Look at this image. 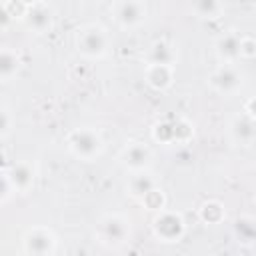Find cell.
<instances>
[{"instance_id":"obj_10","label":"cell","mask_w":256,"mask_h":256,"mask_svg":"<svg viewBox=\"0 0 256 256\" xmlns=\"http://www.w3.org/2000/svg\"><path fill=\"white\" fill-rule=\"evenodd\" d=\"M256 118L248 116L246 112H238L228 122V138L236 146H252L256 140Z\"/></svg>"},{"instance_id":"obj_27","label":"cell","mask_w":256,"mask_h":256,"mask_svg":"<svg viewBox=\"0 0 256 256\" xmlns=\"http://www.w3.org/2000/svg\"><path fill=\"white\" fill-rule=\"evenodd\" d=\"M242 112H246L248 116L256 118V114H254V98H248V100H246V104H244V110H242Z\"/></svg>"},{"instance_id":"obj_19","label":"cell","mask_w":256,"mask_h":256,"mask_svg":"<svg viewBox=\"0 0 256 256\" xmlns=\"http://www.w3.org/2000/svg\"><path fill=\"white\" fill-rule=\"evenodd\" d=\"M198 220L206 226H216L226 220V208L220 200H206L198 206Z\"/></svg>"},{"instance_id":"obj_18","label":"cell","mask_w":256,"mask_h":256,"mask_svg":"<svg viewBox=\"0 0 256 256\" xmlns=\"http://www.w3.org/2000/svg\"><path fill=\"white\" fill-rule=\"evenodd\" d=\"M188 4L192 14L200 20H216L226 10L224 0H188Z\"/></svg>"},{"instance_id":"obj_9","label":"cell","mask_w":256,"mask_h":256,"mask_svg":"<svg viewBox=\"0 0 256 256\" xmlns=\"http://www.w3.org/2000/svg\"><path fill=\"white\" fill-rule=\"evenodd\" d=\"M154 160V152L146 142L140 140H130L124 144V148L118 154V162L126 172H138V170H146L152 166Z\"/></svg>"},{"instance_id":"obj_1","label":"cell","mask_w":256,"mask_h":256,"mask_svg":"<svg viewBox=\"0 0 256 256\" xmlns=\"http://www.w3.org/2000/svg\"><path fill=\"white\" fill-rule=\"evenodd\" d=\"M74 48L86 60H102L112 48L110 32L98 22L82 24L74 32Z\"/></svg>"},{"instance_id":"obj_20","label":"cell","mask_w":256,"mask_h":256,"mask_svg":"<svg viewBox=\"0 0 256 256\" xmlns=\"http://www.w3.org/2000/svg\"><path fill=\"white\" fill-rule=\"evenodd\" d=\"M232 232L238 238L240 244H254L256 240V220L250 214H240L234 224H232Z\"/></svg>"},{"instance_id":"obj_14","label":"cell","mask_w":256,"mask_h":256,"mask_svg":"<svg viewBox=\"0 0 256 256\" xmlns=\"http://www.w3.org/2000/svg\"><path fill=\"white\" fill-rule=\"evenodd\" d=\"M176 78V66L170 64H146L144 68V82L156 90V92H164L174 84Z\"/></svg>"},{"instance_id":"obj_28","label":"cell","mask_w":256,"mask_h":256,"mask_svg":"<svg viewBox=\"0 0 256 256\" xmlns=\"http://www.w3.org/2000/svg\"><path fill=\"white\" fill-rule=\"evenodd\" d=\"M8 166H10L8 156H6V152L0 148V170H8Z\"/></svg>"},{"instance_id":"obj_29","label":"cell","mask_w":256,"mask_h":256,"mask_svg":"<svg viewBox=\"0 0 256 256\" xmlns=\"http://www.w3.org/2000/svg\"><path fill=\"white\" fill-rule=\"evenodd\" d=\"M22 4H26V6H34V4H38V2H42V0H20Z\"/></svg>"},{"instance_id":"obj_7","label":"cell","mask_w":256,"mask_h":256,"mask_svg":"<svg viewBox=\"0 0 256 256\" xmlns=\"http://www.w3.org/2000/svg\"><path fill=\"white\" fill-rule=\"evenodd\" d=\"M112 18L120 30H138L148 18V6L144 0H116L112 4Z\"/></svg>"},{"instance_id":"obj_12","label":"cell","mask_w":256,"mask_h":256,"mask_svg":"<svg viewBox=\"0 0 256 256\" xmlns=\"http://www.w3.org/2000/svg\"><path fill=\"white\" fill-rule=\"evenodd\" d=\"M22 24L32 34H46L54 26V14H52L48 4L38 2L34 6H28V10H26V14L22 18Z\"/></svg>"},{"instance_id":"obj_11","label":"cell","mask_w":256,"mask_h":256,"mask_svg":"<svg viewBox=\"0 0 256 256\" xmlns=\"http://www.w3.org/2000/svg\"><path fill=\"white\" fill-rule=\"evenodd\" d=\"M8 176H10L14 192L28 194L36 184L38 170H36V164H32L30 160H20L8 166Z\"/></svg>"},{"instance_id":"obj_6","label":"cell","mask_w":256,"mask_h":256,"mask_svg":"<svg viewBox=\"0 0 256 256\" xmlns=\"http://www.w3.org/2000/svg\"><path fill=\"white\" fill-rule=\"evenodd\" d=\"M244 80H246V76L240 70L238 62L218 64L208 76V86L220 96H236L242 90Z\"/></svg>"},{"instance_id":"obj_26","label":"cell","mask_w":256,"mask_h":256,"mask_svg":"<svg viewBox=\"0 0 256 256\" xmlns=\"http://www.w3.org/2000/svg\"><path fill=\"white\" fill-rule=\"evenodd\" d=\"M4 2H6L8 10H10L12 18H14V20H20V22H22V18H24V14H26L28 6H26V4H22L20 0H4Z\"/></svg>"},{"instance_id":"obj_17","label":"cell","mask_w":256,"mask_h":256,"mask_svg":"<svg viewBox=\"0 0 256 256\" xmlns=\"http://www.w3.org/2000/svg\"><path fill=\"white\" fill-rule=\"evenodd\" d=\"M22 68V56L10 46H0V82L12 80Z\"/></svg>"},{"instance_id":"obj_4","label":"cell","mask_w":256,"mask_h":256,"mask_svg":"<svg viewBox=\"0 0 256 256\" xmlns=\"http://www.w3.org/2000/svg\"><path fill=\"white\" fill-rule=\"evenodd\" d=\"M194 138V124L188 118H166L152 126V140L158 144H188Z\"/></svg>"},{"instance_id":"obj_22","label":"cell","mask_w":256,"mask_h":256,"mask_svg":"<svg viewBox=\"0 0 256 256\" xmlns=\"http://www.w3.org/2000/svg\"><path fill=\"white\" fill-rule=\"evenodd\" d=\"M256 58V40L248 34H242L240 38V60H254Z\"/></svg>"},{"instance_id":"obj_2","label":"cell","mask_w":256,"mask_h":256,"mask_svg":"<svg viewBox=\"0 0 256 256\" xmlns=\"http://www.w3.org/2000/svg\"><path fill=\"white\" fill-rule=\"evenodd\" d=\"M66 148L74 158L82 162H94L104 152V138L92 126L72 128L66 134Z\"/></svg>"},{"instance_id":"obj_16","label":"cell","mask_w":256,"mask_h":256,"mask_svg":"<svg viewBox=\"0 0 256 256\" xmlns=\"http://www.w3.org/2000/svg\"><path fill=\"white\" fill-rule=\"evenodd\" d=\"M144 60L146 64H170V66H176L178 62V52H176V46L168 40H154L146 54H144Z\"/></svg>"},{"instance_id":"obj_23","label":"cell","mask_w":256,"mask_h":256,"mask_svg":"<svg viewBox=\"0 0 256 256\" xmlns=\"http://www.w3.org/2000/svg\"><path fill=\"white\" fill-rule=\"evenodd\" d=\"M12 128H14V116L8 108L0 106V138H6L12 134Z\"/></svg>"},{"instance_id":"obj_3","label":"cell","mask_w":256,"mask_h":256,"mask_svg":"<svg viewBox=\"0 0 256 256\" xmlns=\"http://www.w3.org/2000/svg\"><path fill=\"white\" fill-rule=\"evenodd\" d=\"M96 240L106 248H120L132 236V224L126 214L108 212L96 222Z\"/></svg>"},{"instance_id":"obj_13","label":"cell","mask_w":256,"mask_h":256,"mask_svg":"<svg viewBox=\"0 0 256 256\" xmlns=\"http://www.w3.org/2000/svg\"><path fill=\"white\" fill-rule=\"evenodd\" d=\"M240 32L228 30L214 40V54L220 60V64H234L240 60Z\"/></svg>"},{"instance_id":"obj_24","label":"cell","mask_w":256,"mask_h":256,"mask_svg":"<svg viewBox=\"0 0 256 256\" xmlns=\"http://www.w3.org/2000/svg\"><path fill=\"white\" fill-rule=\"evenodd\" d=\"M12 194H14V188H12L8 170H0V204H6L12 198Z\"/></svg>"},{"instance_id":"obj_5","label":"cell","mask_w":256,"mask_h":256,"mask_svg":"<svg viewBox=\"0 0 256 256\" xmlns=\"http://www.w3.org/2000/svg\"><path fill=\"white\" fill-rule=\"evenodd\" d=\"M152 234L158 242H164V244L180 242L186 234V220L180 212L162 208L156 212L152 220Z\"/></svg>"},{"instance_id":"obj_21","label":"cell","mask_w":256,"mask_h":256,"mask_svg":"<svg viewBox=\"0 0 256 256\" xmlns=\"http://www.w3.org/2000/svg\"><path fill=\"white\" fill-rule=\"evenodd\" d=\"M138 202H140L146 210L158 212V210L166 208V194H164V190H162V188H160V184H158L156 188H152L150 192H146Z\"/></svg>"},{"instance_id":"obj_25","label":"cell","mask_w":256,"mask_h":256,"mask_svg":"<svg viewBox=\"0 0 256 256\" xmlns=\"http://www.w3.org/2000/svg\"><path fill=\"white\" fill-rule=\"evenodd\" d=\"M14 22H16V20L12 18V14H10V10H8L6 2H4V0H0V32L10 30Z\"/></svg>"},{"instance_id":"obj_8","label":"cell","mask_w":256,"mask_h":256,"mask_svg":"<svg viewBox=\"0 0 256 256\" xmlns=\"http://www.w3.org/2000/svg\"><path fill=\"white\" fill-rule=\"evenodd\" d=\"M58 250V238L48 226H32L22 234V252L32 256H52Z\"/></svg>"},{"instance_id":"obj_15","label":"cell","mask_w":256,"mask_h":256,"mask_svg":"<svg viewBox=\"0 0 256 256\" xmlns=\"http://www.w3.org/2000/svg\"><path fill=\"white\" fill-rule=\"evenodd\" d=\"M156 186H158V178L150 172V168L138 170V172H130V176L126 180V194L130 198H134V200H140L146 192H150Z\"/></svg>"}]
</instances>
